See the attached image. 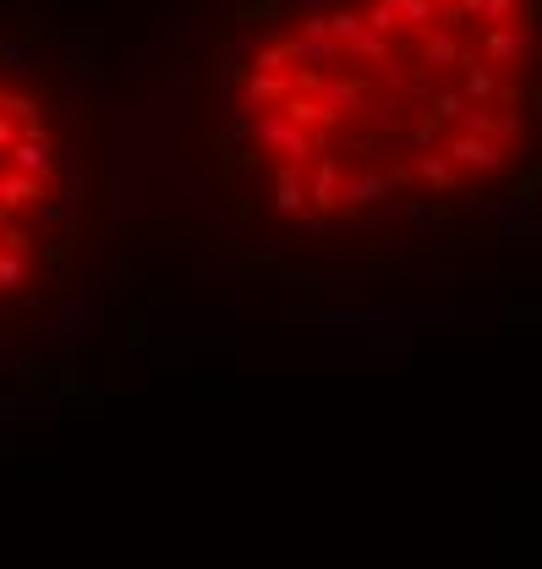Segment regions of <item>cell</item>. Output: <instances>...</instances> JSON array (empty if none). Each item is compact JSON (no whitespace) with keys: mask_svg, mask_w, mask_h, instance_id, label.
<instances>
[{"mask_svg":"<svg viewBox=\"0 0 542 569\" xmlns=\"http://www.w3.org/2000/svg\"><path fill=\"white\" fill-rule=\"evenodd\" d=\"M0 61H11V72H33V44L28 39H0Z\"/></svg>","mask_w":542,"mask_h":569,"instance_id":"44dd1931","label":"cell"},{"mask_svg":"<svg viewBox=\"0 0 542 569\" xmlns=\"http://www.w3.org/2000/svg\"><path fill=\"white\" fill-rule=\"evenodd\" d=\"M296 39H329V22H324V11H307L302 17V33Z\"/></svg>","mask_w":542,"mask_h":569,"instance_id":"4316f807","label":"cell"},{"mask_svg":"<svg viewBox=\"0 0 542 569\" xmlns=\"http://www.w3.org/2000/svg\"><path fill=\"white\" fill-rule=\"evenodd\" d=\"M449 165L455 170H482V176H493V170L504 165V148H493L488 137H471V132H460L455 143H449Z\"/></svg>","mask_w":542,"mask_h":569,"instance_id":"3957f363","label":"cell"},{"mask_svg":"<svg viewBox=\"0 0 542 569\" xmlns=\"http://www.w3.org/2000/svg\"><path fill=\"white\" fill-rule=\"evenodd\" d=\"M6 159H11V170H17V176L39 181V187L55 176V165H61V159H55V143H50V137H44V143H22V137H17V143L6 148Z\"/></svg>","mask_w":542,"mask_h":569,"instance_id":"277c9868","label":"cell"},{"mask_svg":"<svg viewBox=\"0 0 542 569\" xmlns=\"http://www.w3.org/2000/svg\"><path fill=\"white\" fill-rule=\"evenodd\" d=\"M389 187L395 181L384 176V170H362V176H345L340 181V208H373V203H384Z\"/></svg>","mask_w":542,"mask_h":569,"instance_id":"ba28073f","label":"cell"},{"mask_svg":"<svg viewBox=\"0 0 542 569\" xmlns=\"http://www.w3.org/2000/svg\"><path fill=\"white\" fill-rule=\"evenodd\" d=\"M0 104H6V88H0Z\"/></svg>","mask_w":542,"mask_h":569,"instance_id":"f546056e","label":"cell"},{"mask_svg":"<svg viewBox=\"0 0 542 569\" xmlns=\"http://www.w3.org/2000/svg\"><path fill=\"white\" fill-rule=\"evenodd\" d=\"M455 61H466V50H460V39H455V28H428L422 33V66H455Z\"/></svg>","mask_w":542,"mask_h":569,"instance_id":"30bf717a","label":"cell"},{"mask_svg":"<svg viewBox=\"0 0 542 569\" xmlns=\"http://www.w3.org/2000/svg\"><path fill=\"white\" fill-rule=\"evenodd\" d=\"M324 22H329V39L340 44V50H351V44L362 39V11H351V6H340V11H324Z\"/></svg>","mask_w":542,"mask_h":569,"instance_id":"9a60e30c","label":"cell"},{"mask_svg":"<svg viewBox=\"0 0 542 569\" xmlns=\"http://www.w3.org/2000/svg\"><path fill=\"white\" fill-rule=\"evenodd\" d=\"M515 6H521V0H477V17L488 22V28H510Z\"/></svg>","mask_w":542,"mask_h":569,"instance_id":"ffe728a7","label":"cell"},{"mask_svg":"<svg viewBox=\"0 0 542 569\" xmlns=\"http://www.w3.org/2000/svg\"><path fill=\"white\" fill-rule=\"evenodd\" d=\"M22 285V258L17 252H0V290H17Z\"/></svg>","mask_w":542,"mask_h":569,"instance_id":"484cf974","label":"cell"},{"mask_svg":"<svg viewBox=\"0 0 542 569\" xmlns=\"http://www.w3.org/2000/svg\"><path fill=\"white\" fill-rule=\"evenodd\" d=\"M39 197H44L39 181L17 176V170H6V176H0V214H11V208H28V203H39Z\"/></svg>","mask_w":542,"mask_h":569,"instance_id":"4fadbf2b","label":"cell"},{"mask_svg":"<svg viewBox=\"0 0 542 569\" xmlns=\"http://www.w3.org/2000/svg\"><path fill=\"white\" fill-rule=\"evenodd\" d=\"M296 94L291 72H247L241 77V104L247 110H269V104H285Z\"/></svg>","mask_w":542,"mask_h":569,"instance_id":"7a4b0ae2","label":"cell"},{"mask_svg":"<svg viewBox=\"0 0 542 569\" xmlns=\"http://www.w3.org/2000/svg\"><path fill=\"white\" fill-rule=\"evenodd\" d=\"M274 115H280V121H291V126H302V132H324V137L334 132V126H340V115L324 110V104H318L313 94H291Z\"/></svg>","mask_w":542,"mask_h":569,"instance_id":"8992f818","label":"cell"},{"mask_svg":"<svg viewBox=\"0 0 542 569\" xmlns=\"http://www.w3.org/2000/svg\"><path fill=\"white\" fill-rule=\"evenodd\" d=\"M302 192H307V203L313 208H340V165H334V159H318L313 165V176L302 181Z\"/></svg>","mask_w":542,"mask_h":569,"instance_id":"9c48e42d","label":"cell"},{"mask_svg":"<svg viewBox=\"0 0 542 569\" xmlns=\"http://www.w3.org/2000/svg\"><path fill=\"white\" fill-rule=\"evenodd\" d=\"M438 132H444V126H438V121H433V115H422V121H417V126H411V143H417V148H422V154H428V148L438 143Z\"/></svg>","mask_w":542,"mask_h":569,"instance_id":"d4e9b609","label":"cell"},{"mask_svg":"<svg viewBox=\"0 0 542 569\" xmlns=\"http://www.w3.org/2000/svg\"><path fill=\"white\" fill-rule=\"evenodd\" d=\"M351 55H362V61H378V66H384V61H389V39H378V33L362 28V39L351 44ZM389 66H395V61H389Z\"/></svg>","mask_w":542,"mask_h":569,"instance_id":"7402d4cb","label":"cell"},{"mask_svg":"<svg viewBox=\"0 0 542 569\" xmlns=\"http://www.w3.org/2000/svg\"><path fill=\"white\" fill-rule=\"evenodd\" d=\"M252 143H263V148H274V154L285 159L291 170H302L307 159L324 148V132H302V126H291V121H280V115H252Z\"/></svg>","mask_w":542,"mask_h":569,"instance_id":"6da1fadb","label":"cell"},{"mask_svg":"<svg viewBox=\"0 0 542 569\" xmlns=\"http://www.w3.org/2000/svg\"><path fill=\"white\" fill-rule=\"evenodd\" d=\"M433 6H444V11H449V6H455V0H433Z\"/></svg>","mask_w":542,"mask_h":569,"instance_id":"f1b7e54d","label":"cell"},{"mask_svg":"<svg viewBox=\"0 0 542 569\" xmlns=\"http://www.w3.org/2000/svg\"><path fill=\"white\" fill-rule=\"evenodd\" d=\"M313 99L324 104V110H334V115H362V110H367L362 83H345V77H324V72L313 77Z\"/></svg>","mask_w":542,"mask_h":569,"instance_id":"5b68a950","label":"cell"},{"mask_svg":"<svg viewBox=\"0 0 542 569\" xmlns=\"http://www.w3.org/2000/svg\"><path fill=\"white\" fill-rule=\"evenodd\" d=\"M389 6H395L400 28H417V33L438 28V6H433V0H389Z\"/></svg>","mask_w":542,"mask_h":569,"instance_id":"2e32d148","label":"cell"},{"mask_svg":"<svg viewBox=\"0 0 542 569\" xmlns=\"http://www.w3.org/2000/svg\"><path fill=\"white\" fill-rule=\"evenodd\" d=\"M0 115H11V121H28V115H39V99H28V94H6Z\"/></svg>","mask_w":542,"mask_h":569,"instance_id":"cb8c5ba5","label":"cell"},{"mask_svg":"<svg viewBox=\"0 0 542 569\" xmlns=\"http://www.w3.org/2000/svg\"><path fill=\"white\" fill-rule=\"evenodd\" d=\"M428 115L438 126H444V121H466V99L449 94V88H444V94H428Z\"/></svg>","mask_w":542,"mask_h":569,"instance_id":"d6986e66","label":"cell"},{"mask_svg":"<svg viewBox=\"0 0 542 569\" xmlns=\"http://www.w3.org/2000/svg\"><path fill=\"white\" fill-rule=\"evenodd\" d=\"M285 50V66H324L329 55H340V44L334 39H280Z\"/></svg>","mask_w":542,"mask_h":569,"instance_id":"7c38bea8","label":"cell"},{"mask_svg":"<svg viewBox=\"0 0 542 569\" xmlns=\"http://www.w3.org/2000/svg\"><path fill=\"white\" fill-rule=\"evenodd\" d=\"M411 170H417L422 181H433L438 192H449V187H455V165H449L444 154H433V148H428V154H417V159H411Z\"/></svg>","mask_w":542,"mask_h":569,"instance_id":"e0dca14e","label":"cell"},{"mask_svg":"<svg viewBox=\"0 0 542 569\" xmlns=\"http://www.w3.org/2000/svg\"><path fill=\"white\" fill-rule=\"evenodd\" d=\"M11 143H17V121H11V115H0V154H6Z\"/></svg>","mask_w":542,"mask_h":569,"instance_id":"83f0119b","label":"cell"},{"mask_svg":"<svg viewBox=\"0 0 542 569\" xmlns=\"http://www.w3.org/2000/svg\"><path fill=\"white\" fill-rule=\"evenodd\" d=\"M532 44H537V28H488V33H482V55H488L493 66L521 61Z\"/></svg>","mask_w":542,"mask_h":569,"instance_id":"52a82bcc","label":"cell"},{"mask_svg":"<svg viewBox=\"0 0 542 569\" xmlns=\"http://www.w3.org/2000/svg\"><path fill=\"white\" fill-rule=\"evenodd\" d=\"M274 203L285 208V214H307V192H302V170L280 165V181H274Z\"/></svg>","mask_w":542,"mask_h":569,"instance_id":"5bb4252c","label":"cell"},{"mask_svg":"<svg viewBox=\"0 0 542 569\" xmlns=\"http://www.w3.org/2000/svg\"><path fill=\"white\" fill-rule=\"evenodd\" d=\"M247 72H291V66H285V50H280V44H263V50L252 55Z\"/></svg>","mask_w":542,"mask_h":569,"instance_id":"603a6c76","label":"cell"},{"mask_svg":"<svg viewBox=\"0 0 542 569\" xmlns=\"http://www.w3.org/2000/svg\"><path fill=\"white\" fill-rule=\"evenodd\" d=\"M362 28H367V33H378V39H395V28H400L395 6H389V0H373V11L362 17Z\"/></svg>","mask_w":542,"mask_h":569,"instance_id":"ac0fdd59","label":"cell"},{"mask_svg":"<svg viewBox=\"0 0 542 569\" xmlns=\"http://www.w3.org/2000/svg\"><path fill=\"white\" fill-rule=\"evenodd\" d=\"M493 94H499V77H493V66L466 61V77H460V99H466V110H488Z\"/></svg>","mask_w":542,"mask_h":569,"instance_id":"8fae6325","label":"cell"}]
</instances>
